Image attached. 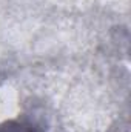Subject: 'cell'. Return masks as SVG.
<instances>
[{
  "mask_svg": "<svg viewBox=\"0 0 131 132\" xmlns=\"http://www.w3.org/2000/svg\"><path fill=\"white\" fill-rule=\"evenodd\" d=\"M0 132H39L30 123L19 121V120H9L0 123Z\"/></svg>",
  "mask_w": 131,
  "mask_h": 132,
  "instance_id": "6da1fadb",
  "label": "cell"
}]
</instances>
